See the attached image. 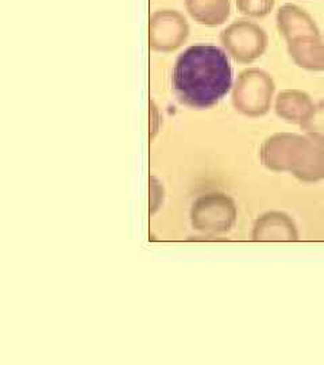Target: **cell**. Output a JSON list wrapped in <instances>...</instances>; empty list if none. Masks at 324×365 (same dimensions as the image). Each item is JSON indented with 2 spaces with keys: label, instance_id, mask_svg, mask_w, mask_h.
<instances>
[{
  "label": "cell",
  "instance_id": "cell-1",
  "mask_svg": "<svg viewBox=\"0 0 324 365\" xmlns=\"http://www.w3.org/2000/svg\"><path fill=\"white\" fill-rule=\"evenodd\" d=\"M233 69L227 54L214 45H194L180 54L173 87L184 105L208 108L231 88Z\"/></svg>",
  "mask_w": 324,
  "mask_h": 365
},
{
  "label": "cell",
  "instance_id": "cell-2",
  "mask_svg": "<svg viewBox=\"0 0 324 365\" xmlns=\"http://www.w3.org/2000/svg\"><path fill=\"white\" fill-rule=\"evenodd\" d=\"M277 27L298 64L324 69L323 38L310 14L295 4H284L277 13Z\"/></svg>",
  "mask_w": 324,
  "mask_h": 365
},
{
  "label": "cell",
  "instance_id": "cell-3",
  "mask_svg": "<svg viewBox=\"0 0 324 365\" xmlns=\"http://www.w3.org/2000/svg\"><path fill=\"white\" fill-rule=\"evenodd\" d=\"M224 46L241 60H253L265 51L268 37L262 27L250 21H236L223 31Z\"/></svg>",
  "mask_w": 324,
  "mask_h": 365
},
{
  "label": "cell",
  "instance_id": "cell-4",
  "mask_svg": "<svg viewBox=\"0 0 324 365\" xmlns=\"http://www.w3.org/2000/svg\"><path fill=\"white\" fill-rule=\"evenodd\" d=\"M188 11L199 24L216 26L230 15V0H187Z\"/></svg>",
  "mask_w": 324,
  "mask_h": 365
},
{
  "label": "cell",
  "instance_id": "cell-5",
  "mask_svg": "<svg viewBox=\"0 0 324 365\" xmlns=\"http://www.w3.org/2000/svg\"><path fill=\"white\" fill-rule=\"evenodd\" d=\"M276 0H236V7L242 14L251 18H263L274 7Z\"/></svg>",
  "mask_w": 324,
  "mask_h": 365
},
{
  "label": "cell",
  "instance_id": "cell-6",
  "mask_svg": "<svg viewBox=\"0 0 324 365\" xmlns=\"http://www.w3.org/2000/svg\"><path fill=\"white\" fill-rule=\"evenodd\" d=\"M313 125L318 130L324 131V102L318 110V117L313 119Z\"/></svg>",
  "mask_w": 324,
  "mask_h": 365
}]
</instances>
